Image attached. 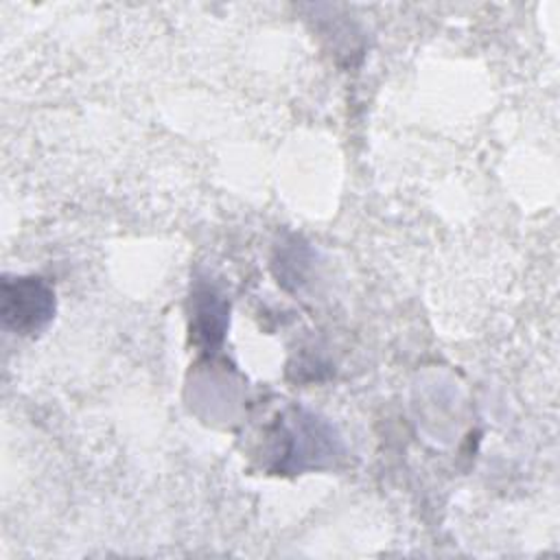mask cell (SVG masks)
I'll return each instance as SVG.
<instances>
[{
	"mask_svg": "<svg viewBox=\"0 0 560 560\" xmlns=\"http://www.w3.org/2000/svg\"><path fill=\"white\" fill-rule=\"evenodd\" d=\"M55 311V295L39 278H15L2 284V319L18 332L39 330Z\"/></svg>",
	"mask_w": 560,
	"mask_h": 560,
	"instance_id": "6da1fadb",
	"label": "cell"
}]
</instances>
